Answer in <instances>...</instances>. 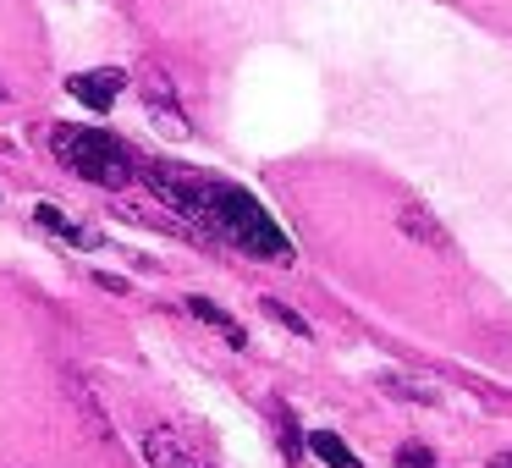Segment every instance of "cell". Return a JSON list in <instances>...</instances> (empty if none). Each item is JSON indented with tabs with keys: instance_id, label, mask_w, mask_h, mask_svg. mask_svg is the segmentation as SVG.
Masks as SVG:
<instances>
[{
	"instance_id": "obj_9",
	"label": "cell",
	"mask_w": 512,
	"mask_h": 468,
	"mask_svg": "<svg viewBox=\"0 0 512 468\" xmlns=\"http://www.w3.org/2000/svg\"><path fill=\"white\" fill-rule=\"evenodd\" d=\"M309 452L320 457L325 468H364V463L353 457V446H347L336 430H314V435H309Z\"/></svg>"
},
{
	"instance_id": "obj_12",
	"label": "cell",
	"mask_w": 512,
	"mask_h": 468,
	"mask_svg": "<svg viewBox=\"0 0 512 468\" xmlns=\"http://www.w3.org/2000/svg\"><path fill=\"white\" fill-rule=\"evenodd\" d=\"M259 309H265V314H270V320H276V325H287L292 336H303V342H309V336H314V325L303 320L298 309H287V303H281V298H265V303H259Z\"/></svg>"
},
{
	"instance_id": "obj_8",
	"label": "cell",
	"mask_w": 512,
	"mask_h": 468,
	"mask_svg": "<svg viewBox=\"0 0 512 468\" xmlns=\"http://www.w3.org/2000/svg\"><path fill=\"white\" fill-rule=\"evenodd\" d=\"M34 221L45 226L50 237H67V243H78V248H100V237H94V232H83V226H72L67 215L56 210V204H34Z\"/></svg>"
},
{
	"instance_id": "obj_2",
	"label": "cell",
	"mask_w": 512,
	"mask_h": 468,
	"mask_svg": "<svg viewBox=\"0 0 512 468\" xmlns=\"http://www.w3.org/2000/svg\"><path fill=\"white\" fill-rule=\"evenodd\" d=\"M50 155L61 160V166L72 171V177L94 182V188H111L122 193L127 182H138V155L122 144L116 133H105V127H78V122H56L45 133Z\"/></svg>"
},
{
	"instance_id": "obj_7",
	"label": "cell",
	"mask_w": 512,
	"mask_h": 468,
	"mask_svg": "<svg viewBox=\"0 0 512 468\" xmlns=\"http://www.w3.org/2000/svg\"><path fill=\"white\" fill-rule=\"evenodd\" d=\"M188 314H193V320H204V325H210V331L221 336L226 347H237V353L248 347V331H243V325H237L232 314L221 309V303H210V298H188Z\"/></svg>"
},
{
	"instance_id": "obj_1",
	"label": "cell",
	"mask_w": 512,
	"mask_h": 468,
	"mask_svg": "<svg viewBox=\"0 0 512 468\" xmlns=\"http://www.w3.org/2000/svg\"><path fill=\"white\" fill-rule=\"evenodd\" d=\"M193 226H199L204 237H215V243H232L237 254H248V259L292 265V237L265 215V204H259L248 188H237V182L210 177V171L199 177V210H193Z\"/></svg>"
},
{
	"instance_id": "obj_4",
	"label": "cell",
	"mask_w": 512,
	"mask_h": 468,
	"mask_svg": "<svg viewBox=\"0 0 512 468\" xmlns=\"http://www.w3.org/2000/svg\"><path fill=\"white\" fill-rule=\"evenodd\" d=\"M127 89V72L122 67H100V72H78V78H67V94L78 105H89L94 116H105L116 100H122Z\"/></svg>"
},
{
	"instance_id": "obj_6",
	"label": "cell",
	"mask_w": 512,
	"mask_h": 468,
	"mask_svg": "<svg viewBox=\"0 0 512 468\" xmlns=\"http://www.w3.org/2000/svg\"><path fill=\"white\" fill-rule=\"evenodd\" d=\"M144 105L160 116V127H166L171 138H182V133H188V122H182V105H177V94H171L166 72H149V78H144Z\"/></svg>"
},
{
	"instance_id": "obj_10",
	"label": "cell",
	"mask_w": 512,
	"mask_h": 468,
	"mask_svg": "<svg viewBox=\"0 0 512 468\" xmlns=\"http://www.w3.org/2000/svg\"><path fill=\"white\" fill-rule=\"evenodd\" d=\"M270 419H276V435H281V452H287V463H303V452H309V441H303L298 419H292L287 402H270Z\"/></svg>"
},
{
	"instance_id": "obj_11",
	"label": "cell",
	"mask_w": 512,
	"mask_h": 468,
	"mask_svg": "<svg viewBox=\"0 0 512 468\" xmlns=\"http://www.w3.org/2000/svg\"><path fill=\"white\" fill-rule=\"evenodd\" d=\"M380 391H386V397H402V402H424V408H435V386H419V380H408V375H386L380 380Z\"/></svg>"
},
{
	"instance_id": "obj_14",
	"label": "cell",
	"mask_w": 512,
	"mask_h": 468,
	"mask_svg": "<svg viewBox=\"0 0 512 468\" xmlns=\"http://www.w3.org/2000/svg\"><path fill=\"white\" fill-rule=\"evenodd\" d=\"M94 281H100L105 292H116V298H122V292H127V281H122V276H105V270H100V276H94Z\"/></svg>"
},
{
	"instance_id": "obj_5",
	"label": "cell",
	"mask_w": 512,
	"mask_h": 468,
	"mask_svg": "<svg viewBox=\"0 0 512 468\" xmlns=\"http://www.w3.org/2000/svg\"><path fill=\"white\" fill-rule=\"evenodd\" d=\"M397 232L402 237H413V243H424V248H435V254H452V232H446L441 221H435L424 204H397Z\"/></svg>"
},
{
	"instance_id": "obj_15",
	"label": "cell",
	"mask_w": 512,
	"mask_h": 468,
	"mask_svg": "<svg viewBox=\"0 0 512 468\" xmlns=\"http://www.w3.org/2000/svg\"><path fill=\"white\" fill-rule=\"evenodd\" d=\"M490 468H512V446H507V452H496V457H490Z\"/></svg>"
},
{
	"instance_id": "obj_13",
	"label": "cell",
	"mask_w": 512,
	"mask_h": 468,
	"mask_svg": "<svg viewBox=\"0 0 512 468\" xmlns=\"http://www.w3.org/2000/svg\"><path fill=\"white\" fill-rule=\"evenodd\" d=\"M397 468H441V463H435V452L424 441H402L397 446Z\"/></svg>"
},
{
	"instance_id": "obj_3",
	"label": "cell",
	"mask_w": 512,
	"mask_h": 468,
	"mask_svg": "<svg viewBox=\"0 0 512 468\" xmlns=\"http://www.w3.org/2000/svg\"><path fill=\"white\" fill-rule=\"evenodd\" d=\"M144 463L149 468H215L210 446L188 435L182 424H149L144 430Z\"/></svg>"
}]
</instances>
